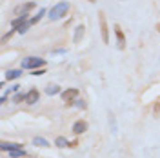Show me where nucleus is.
Returning a JSON list of instances; mask_svg holds the SVG:
<instances>
[{"mask_svg": "<svg viewBox=\"0 0 160 158\" xmlns=\"http://www.w3.org/2000/svg\"><path fill=\"white\" fill-rule=\"evenodd\" d=\"M15 149H22V144H15V142H2V151H15Z\"/></svg>", "mask_w": 160, "mask_h": 158, "instance_id": "9d476101", "label": "nucleus"}, {"mask_svg": "<svg viewBox=\"0 0 160 158\" xmlns=\"http://www.w3.org/2000/svg\"><path fill=\"white\" fill-rule=\"evenodd\" d=\"M55 144H57V147H69V142L64 138V136H57V140H55Z\"/></svg>", "mask_w": 160, "mask_h": 158, "instance_id": "dca6fc26", "label": "nucleus"}, {"mask_svg": "<svg viewBox=\"0 0 160 158\" xmlns=\"http://www.w3.org/2000/svg\"><path fill=\"white\" fill-rule=\"evenodd\" d=\"M46 65V60L38 58V57H29V58L22 60V67L24 69H38V67H44Z\"/></svg>", "mask_w": 160, "mask_h": 158, "instance_id": "f03ea898", "label": "nucleus"}, {"mask_svg": "<svg viewBox=\"0 0 160 158\" xmlns=\"http://www.w3.org/2000/svg\"><path fill=\"white\" fill-rule=\"evenodd\" d=\"M87 131V122L86 120H77L75 124H73V133L75 135H82V133H86Z\"/></svg>", "mask_w": 160, "mask_h": 158, "instance_id": "0eeeda50", "label": "nucleus"}, {"mask_svg": "<svg viewBox=\"0 0 160 158\" xmlns=\"http://www.w3.org/2000/svg\"><path fill=\"white\" fill-rule=\"evenodd\" d=\"M44 73H46V69L42 67V69H33V73H31V75H35V77H40V75H44Z\"/></svg>", "mask_w": 160, "mask_h": 158, "instance_id": "a211bd4d", "label": "nucleus"}, {"mask_svg": "<svg viewBox=\"0 0 160 158\" xmlns=\"http://www.w3.org/2000/svg\"><path fill=\"white\" fill-rule=\"evenodd\" d=\"M78 97V89L77 87H71V89H67V91H64L62 93V100L67 104V102H73V98H77Z\"/></svg>", "mask_w": 160, "mask_h": 158, "instance_id": "423d86ee", "label": "nucleus"}, {"mask_svg": "<svg viewBox=\"0 0 160 158\" xmlns=\"http://www.w3.org/2000/svg\"><path fill=\"white\" fill-rule=\"evenodd\" d=\"M33 144H35V145H38V147H49V142H47L46 138H42V136L33 138Z\"/></svg>", "mask_w": 160, "mask_h": 158, "instance_id": "ddd939ff", "label": "nucleus"}, {"mask_svg": "<svg viewBox=\"0 0 160 158\" xmlns=\"http://www.w3.org/2000/svg\"><path fill=\"white\" fill-rule=\"evenodd\" d=\"M77 105H78V107H82V109L86 107V104H84V100H77Z\"/></svg>", "mask_w": 160, "mask_h": 158, "instance_id": "aec40b11", "label": "nucleus"}, {"mask_svg": "<svg viewBox=\"0 0 160 158\" xmlns=\"http://www.w3.org/2000/svg\"><path fill=\"white\" fill-rule=\"evenodd\" d=\"M46 93H47V95H57V93H60V87L55 85V84H49V85L46 87Z\"/></svg>", "mask_w": 160, "mask_h": 158, "instance_id": "2eb2a0df", "label": "nucleus"}, {"mask_svg": "<svg viewBox=\"0 0 160 158\" xmlns=\"http://www.w3.org/2000/svg\"><path fill=\"white\" fill-rule=\"evenodd\" d=\"M89 2H91V4H93V2H97V0H89Z\"/></svg>", "mask_w": 160, "mask_h": 158, "instance_id": "5701e85b", "label": "nucleus"}, {"mask_svg": "<svg viewBox=\"0 0 160 158\" xmlns=\"http://www.w3.org/2000/svg\"><path fill=\"white\" fill-rule=\"evenodd\" d=\"M20 100H26V95H15L13 97V102H20Z\"/></svg>", "mask_w": 160, "mask_h": 158, "instance_id": "6ab92c4d", "label": "nucleus"}, {"mask_svg": "<svg viewBox=\"0 0 160 158\" xmlns=\"http://www.w3.org/2000/svg\"><path fill=\"white\" fill-rule=\"evenodd\" d=\"M69 7H71L69 2H58L57 6H53L49 9V20H60V18H64V17H67Z\"/></svg>", "mask_w": 160, "mask_h": 158, "instance_id": "f257e3e1", "label": "nucleus"}, {"mask_svg": "<svg viewBox=\"0 0 160 158\" xmlns=\"http://www.w3.org/2000/svg\"><path fill=\"white\" fill-rule=\"evenodd\" d=\"M40 98V93H38V89H31V91H27L26 93V102L29 104V105H33V104H37Z\"/></svg>", "mask_w": 160, "mask_h": 158, "instance_id": "6e6552de", "label": "nucleus"}, {"mask_svg": "<svg viewBox=\"0 0 160 158\" xmlns=\"http://www.w3.org/2000/svg\"><path fill=\"white\" fill-rule=\"evenodd\" d=\"M35 7H37V4H35V2H26V4H20V6H17L13 13H15L17 17H22V15H29V13L35 9Z\"/></svg>", "mask_w": 160, "mask_h": 158, "instance_id": "20e7f679", "label": "nucleus"}, {"mask_svg": "<svg viewBox=\"0 0 160 158\" xmlns=\"http://www.w3.org/2000/svg\"><path fill=\"white\" fill-rule=\"evenodd\" d=\"M77 145H78V142H77V140H75V142H69V147H77Z\"/></svg>", "mask_w": 160, "mask_h": 158, "instance_id": "412c9836", "label": "nucleus"}, {"mask_svg": "<svg viewBox=\"0 0 160 158\" xmlns=\"http://www.w3.org/2000/svg\"><path fill=\"white\" fill-rule=\"evenodd\" d=\"M84 31H86V27H84V26H78V27H77V31H75V38H73V42H75V44H78L80 40H82V37H84Z\"/></svg>", "mask_w": 160, "mask_h": 158, "instance_id": "9b49d317", "label": "nucleus"}, {"mask_svg": "<svg viewBox=\"0 0 160 158\" xmlns=\"http://www.w3.org/2000/svg\"><path fill=\"white\" fill-rule=\"evenodd\" d=\"M98 24H100L102 42H104V44H109V29H107V20H106V13H104V11L98 13Z\"/></svg>", "mask_w": 160, "mask_h": 158, "instance_id": "7ed1b4c3", "label": "nucleus"}, {"mask_svg": "<svg viewBox=\"0 0 160 158\" xmlns=\"http://www.w3.org/2000/svg\"><path fill=\"white\" fill-rule=\"evenodd\" d=\"M46 13H47V11H46V9H44V7H42V9H40V11H38V15H37V17H33V18L29 20V22H27V24H29V26H35V24H37V22H38V20L42 18V17H44V15H46Z\"/></svg>", "mask_w": 160, "mask_h": 158, "instance_id": "4468645a", "label": "nucleus"}, {"mask_svg": "<svg viewBox=\"0 0 160 158\" xmlns=\"http://www.w3.org/2000/svg\"><path fill=\"white\" fill-rule=\"evenodd\" d=\"M22 77V71L20 69H11V71H7V75H6V80H15Z\"/></svg>", "mask_w": 160, "mask_h": 158, "instance_id": "f8f14e48", "label": "nucleus"}, {"mask_svg": "<svg viewBox=\"0 0 160 158\" xmlns=\"http://www.w3.org/2000/svg\"><path fill=\"white\" fill-rule=\"evenodd\" d=\"M157 29H158V31H160V24H158V26H157Z\"/></svg>", "mask_w": 160, "mask_h": 158, "instance_id": "4be33fe9", "label": "nucleus"}, {"mask_svg": "<svg viewBox=\"0 0 160 158\" xmlns=\"http://www.w3.org/2000/svg\"><path fill=\"white\" fill-rule=\"evenodd\" d=\"M27 17H29V15H22V17H17V18L11 22V27L18 31V29L22 27V26H24V24H27Z\"/></svg>", "mask_w": 160, "mask_h": 158, "instance_id": "1a4fd4ad", "label": "nucleus"}, {"mask_svg": "<svg viewBox=\"0 0 160 158\" xmlns=\"http://www.w3.org/2000/svg\"><path fill=\"white\" fill-rule=\"evenodd\" d=\"M115 35H117V45H118V49H124L126 47V35H124V31H122V27H120L118 24H115Z\"/></svg>", "mask_w": 160, "mask_h": 158, "instance_id": "39448f33", "label": "nucleus"}, {"mask_svg": "<svg viewBox=\"0 0 160 158\" xmlns=\"http://www.w3.org/2000/svg\"><path fill=\"white\" fill-rule=\"evenodd\" d=\"M9 155H11V158H24V156H27V153H26V151H22V149L9 151Z\"/></svg>", "mask_w": 160, "mask_h": 158, "instance_id": "f3484780", "label": "nucleus"}]
</instances>
